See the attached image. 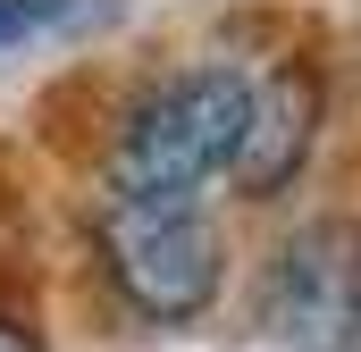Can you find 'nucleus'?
Returning a JSON list of instances; mask_svg holds the SVG:
<instances>
[{"label": "nucleus", "instance_id": "4", "mask_svg": "<svg viewBox=\"0 0 361 352\" xmlns=\"http://www.w3.org/2000/svg\"><path fill=\"white\" fill-rule=\"evenodd\" d=\"M244 151H235V184L261 201L277 184H294L311 143H319V76L311 68H269V76H244Z\"/></svg>", "mask_w": 361, "mask_h": 352}, {"label": "nucleus", "instance_id": "3", "mask_svg": "<svg viewBox=\"0 0 361 352\" xmlns=\"http://www.w3.org/2000/svg\"><path fill=\"white\" fill-rule=\"evenodd\" d=\"M261 327L294 352H353L361 344V244L345 227H311L269 260Z\"/></svg>", "mask_w": 361, "mask_h": 352}, {"label": "nucleus", "instance_id": "2", "mask_svg": "<svg viewBox=\"0 0 361 352\" xmlns=\"http://www.w3.org/2000/svg\"><path fill=\"white\" fill-rule=\"evenodd\" d=\"M92 252H101V277L118 285V302L152 327H185L219 302V227L193 210V201H169V193H109L101 218H92Z\"/></svg>", "mask_w": 361, "mask_h": 352}, {"label": "nucleus", "instance_id": "6", "mask_svg": "<svg viewBox=\"0 0 361 352\" xmlns=\"http://www.w3.org/2000/svg\"><path fill=\"white\" fill-rule=\"evenodd\" d=\"M0 352H42V344H34V336H25L17 319H0Z\"/></svg>", "mask_w": 361, "mask_h": 352}, {"label": "nucleus", "instance_id": "1", "mask_svg": "<svg viewBox=\"0 0 361 352\" xmlns=\"http://www.w3.org/2000/svg\"><path fill=\"white\" fill-rule=\"evenodd\" d=\"M244 68H185L169 84H152L109 151V193H169L193 201L202 184L235 176L244 151Z\"/></svg>", "mask_w": 361, "mask_h": 352}, {"label": "nucleus", "instance_id": "5", "mask_svg": "<svg viewBox=\"0 0 361 352\" xmlns=\"http://www.w3.org/2000/svg\"><path fill=\"white\" fill-rule=\"evenodd\" d=\"M109 17H118V0H0V51L42 42V34H85Z\"/></svg>", "mask_w": 361, "mask_h": 352}]
</instances>
